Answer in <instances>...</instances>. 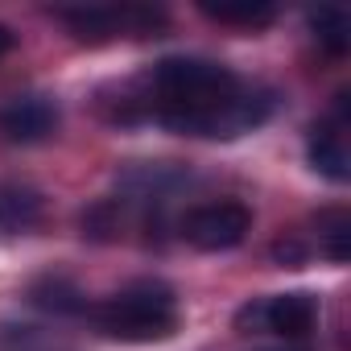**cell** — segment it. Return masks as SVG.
<instances>
[{
  "label": "cell",
  "instance_id": "obj_4",
  "mask_svg": "<svg viewBox=\"0 0 351 351\" xmlns=\"http://www.w3.org/2000/svg\"><path fill=\"white\" fill-rule=\"evenodd\" d=\"M54 17L79 42H112V38L149 34L161 25V13L141 5H75V9H54Z\"/></svg>",
  "mask_w": 351,
  "mask_h": 351
},
{
  "label": "cell",
  "instance_id": "obj_7",
  "mask_svg": "<svg viewBox=\"0 0 351 351\" xmlns=\"http://www.w3.org/2000/svg\"><path fill=\"white\" fill-rule=\"evenodd\" d=\"M306 161L322 173L326 182H347L351 178V153H347V136H343V104L335 120H322L310 128L306 136Z\"/></svg>",
  "mask_w": 351,
  "mask_h": 351
},
{
  "label": "cell",
  "instance_id": "obj_1",
  "mask_svg": "<svg viewBox=\"0 0 351 351\" xmlns=\"http://www.w3.org/2000/svg\"><path fill=\"white\" fill-rule=\"evenodd\" d=\"M277 99L269 87L240 79L232 66L199 54H173L149 66L145 75V112L153 124L199 136V141H236L256 132L273 116Z\"/></svg>",
  "mask_w": 351,
  "mask_h": 351
},
{
  "label": "cell",
  "instance_id": "obj_2",
  "mask_svg": "<svg viewBox=\"0 0 351 351\" xmlns=\"http://www.w3.org/2000/svg\"><path fill=\"white\" fill-rule=\"evenodd\" d=\"M83 318L91 322V330L99 339L112 343H128V347H145V343H165L178 335L182 326V302L178 289L161 277H136L120 289H112L108 298L91 302L83 310Z\"/></svg>",
  "mask_w": 351,
  "mask_h": 351
},
{
  "label": "cell",
  "instance_id": "obj_10",
  "mask_svg": "<svg viewBox=\"0 0 351 351\" xmlns=\"http://www.w3.org/2000/svg\"><path fill=\"white\" fill-rule=\"evenodd\" d=\"M310 34H314V42L330 54V58H343L347 54V46H351V13L343 9V5H318V9H310Z\"/></svg>",
  "mask_w": 351,
  "mask_h": 351
},
{
  "label": "cell",
  "instance_id": "obj_8",
  "mask_svg": "<svg viewBox=\"0 0 351 351\" xmlns=\"http://www.w3.org/2000/svg\"><path fill=\"white\" fill-rule=\"evenodd\" d=\"M46 215V203L34 186L25 182H0V232L5 236H21L34 232Z\"/></svg>",
  "mask_w": 351,
  "mask_h": 351
},
{
  "label": "cell",
  "instance_id": "obj_11",
  "mask_svg": "<svg viewBox=\"0 0 351 351\" xmlns=\"http://www.w3.org/2000/svg\"><path fill=\"white\" fill-rule=\"evenodd\" d=\"M318 248L335 265H347V256H351V215L343 207L318 215Z\"/></svg>",
  "mask_w": 351,
  "mask_h": 351
},
{
  "label": "cell",
  "instance_id": "obj_5",
  "mask_svg": "<svg viewBox=\"0 0 351 351\" xmlns=\"http://www.w3.org/2000/svg\"><path fill=\"white\" fill-rule=\"evenodd\" d=\"M248 232H252V211L236 199L203 203L182 219V240L199 252H232L248 240Z\"/></svg>",
  "mask_w": 351,
  "mask_h": 351
},
{
  "label": "cell",
  "instance_id": "obj_12",
  "mask_svg": "<svg viewBox=\"0 0 351 351\" xmlns=\"http://www.w3.org/2000/svg\"><path fill=\"white\" fill-rule=\"evenodd\" d=\"M29 302L42 306V310H54V314H83V310H87L83 293H79L66 277H42V281L29 289Z\"/></svg>",
  "mask_w": 351,
  "mask_h": 351
},
{
  "label": "cell",
  "instance_id": "obj_6",
  "mask_svg": "<svg viewBox=\"0 0 351 351\" xmlns=\"http://www.w3.org/2000/svg\"><path fill=\"white\" fill-rule=\"evenodd\" d=\"M58 128V108L46 95H13L0 104V136L17 141V145H34L46 141Z\"/></svg>",
  "mask_w": 351,
  "mask_h": 351
},
{
  "label": "cell",
  "instance_id": "obj_9",
  "mask_svg": "<svg viewBox=\"0 0 351 351\" xmlns=\"http://www.w3.org/2000/svg\"><path fill=\"white\" fill-rule=\"evenodd\" d=\"M199 13L236 29H265L277 21V5L269 0H199Z\"/></svg>",
  "mask_w": 351,
  "mask_h": 351
},
{
  "label": "cell",
  "instance_id": "obj_13",
  "mask_svg": "<svg viewBox=\"0 0 351 351\" xmlns=\"http://www.w3.org/2000/svg\"><path fill=\"white\" fill-rule=\"evenodd\" d=\"M13 46H17V34H13L9 25H0V58H5V54H9Z\"/></svg>",
  "mask_w": 351,
  "mask_h": 351
},
{
  "label": "cell",
  "instance_id": "obj_3",
  "mask_svg": "<svg viewBox=\"0 0 351 351\" xmlns=\"http://www.w3.org/2000/svg\"><path fill=\"white\" fill-rule=\"evenodd\" d=\"M322 302L318 293L289 289V293H269V298H248L236 310V330L244 335H281V339H306L318 326Z\"/></svg>",
  "mask_w": 351,
  "mask_h": 351
}]
</instances>
